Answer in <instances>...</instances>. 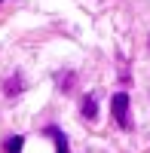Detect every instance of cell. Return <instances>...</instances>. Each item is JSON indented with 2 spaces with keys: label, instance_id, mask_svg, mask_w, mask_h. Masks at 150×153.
<instances>
[{
  "label": "cell",
  "instance_id": "obj_5",
  "mask_svg": "<svg viewBox=\"0 0 150 153\" xmlns=\"http://www.w3.org/2000/svg\"><path fill=\"white\" fill-rule=\"evenodd\" d=\"M16 92H22V76H9L6 80V95H16Z\"/></svg>",
  "mask_w": 150,
  "mask_h": 153
},
{
  "label": "cell",
  "instance_id": "obj_1",
  "mask_svg": "<svg viewBox=\"0 0 150 153\" xmlns=\"http://www.w3.org/2000/svg\"><path fill=\"white\" fill-rule=\"evenodd\" d=\"M110 113H114L117 126H123V129H132V117H129V95H126V92H117L114 98H110Z\"/></svg>",
  "mask_w": 150,
  "mask_h": 153
},
{
  "label": "cell",
  "instance_id": "obj_4",
  "mask_svg": "<svg viewBox=\"0 0 150 153\" xmlns=\"http://www.w3.org/2000/svg\"><path fill=\"white\" fill-rule=\"evenodd\" d=\"M22 147H25V138L22 135H16V138L6 141V153H22Z\"/></svg>",
  "mask_w": 150,
  "mask_h": 153
},
{
  "label": "cell",
  "instance_id": "obj_2",
  "mask_svg": "<svg viewBox=\"0 0 150 153\" xmlns=\"http://www.w3.org/2000/svg\"><path fill=\"white\" fill-rule=\"evenodd\" d=\"M43 135L55 141V153H71V150H68V138H65V132H61V129H55V126H46Z\"/></svg>",
  "mask_w": 150,
  "mask_h": 153
},
{
  "label": "cell",
  "instance_id": "obj_6",
  "mask_svg": "<svg viewBox=\"0 0 150 153\" xmlns=\"http://www.w3.org/2000/svg\"><path fill=\"white\" fill-rule=\"evenodd\" d=\"M58 83H61L58 89H65V92H71V89H74V86H71V83H74V74H58Z\"/></svg>",
  "mask_w": 150,
  "mask_h": 153
},
{
  "label": "cell",
  "instance_id": "obj_3",
  "mask_svg": "<svg viewBox=\"0 0 150 153\" xmlns=\"http://www.w3.org/2000/svg\"><path fill=\"white\" fill-rule=\"evenodd\" d=\"M80 107H83V117H86V120H95V117H98V101H95L92 95H86Z\"/></svg>",
  "mask_w": 150,
  "mask_h": 153
}]
</instances>
